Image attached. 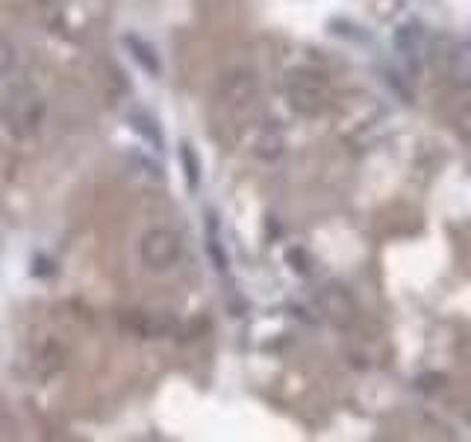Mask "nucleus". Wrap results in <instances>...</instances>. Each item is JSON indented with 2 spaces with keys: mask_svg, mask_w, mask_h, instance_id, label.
Here are the masks:
<instances>
[{
  "mask_svg": "<svg viewBox=\"0 0 471 442\" xmlns=\"http://www.w3.org/2000/svg\"><path fill=\"white\" fill-rule=\"evenodd\" d=\"M141 257L150 269H171L180 257V239L171 230H153L141 239Z\"/></svg>",
  "mask_w": 471,
  "mask_h": 442,
  "instance_id": "f257e3e1",
  "label": "nucleus"
},
{
  "mask_svg": "<svg viewBox=\"0 0 471 442\" xmlns=\"http://www.w3.org/2000/svg\"><path fill=\"white\" fill-rule=\"evenodd\" d=\"M180 157H183V165H186V180H189V186L192 189H198V180H201V165H198V153H194V148L192 145H183V151H180Z\"/></svg>",
  "mask_w": 471,
  "mask_h": 442,
  "instance_id": "f03ea898",
  "label": "nucleus"
},
{
  "mask_svg": "<svg viewBox=\"0 0 471 442\" xmlns=\"http://www.w3.org/2000/svg\"><path fill=\"white\" fill-rule=\"evenodd\" d=\"M127 44L136 50V59L148 65V71H150V74H157V71H159V62H157V57H153V50L148 48L145 41H139V39H127Z\"/></svg>",
  "mask_w": 471,
  "mask_h": 442,
  "instance_id": "7ed1b4c3",
  "label": "nucleus"
}]
</instances>
